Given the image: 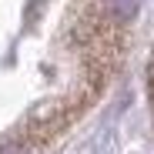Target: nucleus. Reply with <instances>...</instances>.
Instances as JSON below:
<instances>
[{
	"mask_svg": "<svg viewBox=\"0 0 154 154\" xmlns=\"http://www.w3.org/2000/svg\"><path fill=\"white\" fill-rule=\"evenodd\" d=\"M0 154H23V151H20V147H4Z\"/></svg>",
	"mask_w": 154,
	"mask_h": 154,
	"instance_id": "obj_1",
	"label": "nucleus"
}]
</instances>
